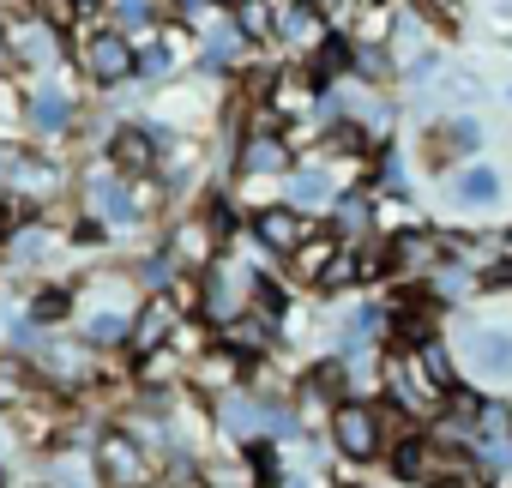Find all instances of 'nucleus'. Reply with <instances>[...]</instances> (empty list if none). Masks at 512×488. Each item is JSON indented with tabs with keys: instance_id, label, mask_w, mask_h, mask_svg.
I'll return each instance as SVG.
<instances>
[{
	"instance_id": "1",
	"label": "nucleus",
	"mask_w": 512,
	"mask_h": 488,
	"mask_svg": "<svg viewBox=\"0 0 512 488\" xmlns=\"http://www.w3.org/2000/svg\"><path fill=\"white\" fill-rule=\"evenodd\" d=\"M79 61H85V73H91L97 85H121V79L139 67V55H133L127 31H97V37H85Z\"/></svg>"
},
{
	"instance_id": "2",
	"label": "nucleus",
	"mask_w": 512,
	"mask_h": 488,
	"mask_svg": "<svg viewBox=\"0 0 512 488\" xmlns=\"http://www.w3.org/2000/svg\"><path fill=\"white\" fill-rule=\"evenodd\" d=\"M386 386H392V398H398L404 410H434V404L446 398V380H440L422 356H398L392 374H386Z\"/></svg>"
},
{
	"instance_id": "3",
	"label": "nucleus",
	"mask_w": 512,
	"mask_h": 488,
	"mask_svg": "<svg viewBox=\"0 0 512 488\" xmlns=\"http://www.w3.org/2000/svg\"><path fill=\"white\" fill-rule=\"evenodd\" d=\"M332 440H338L350 458H374L380 440H386V428H380V416H374L368 404H344V410L332 416Z\"/></svg>"
},
{
	"instance_id": "4",
	"label": "nucleus",
	"mask_w": 512,
	"mask_h": 488,
	"mask_svg": "<svg viewBox=\"0 0 512 488\" xmlns=\"http://www.w3.org/2000/svg\"><path fill=\"white\" fill-rule=\"evenodd\" d=\"M7 49H13L25 67H55L61 31H55V19H19V25H7Z\"/></svg>"
},
{
	"instance_id": "5",
	"label": "nucleus",
	"mask_w": 512,
	"mask_h": 488,
	"mask_svg": "<svg viewBox=\"0 0 512 488\" xmlns=\"http://www.w3.org/2000/svg\"><path fill=\"white\" fill-rule=\"evenodd\" d=\"M97 464H103V482H115V488H145V452H139L127 434H109V440L97 446Z\"/></svg>"
},
{
	"instance_id": "6",
	"label": "nucleus",
	"mask_w": 512,
	"mask_h": 488,
	"mask_svg": "<svg viewBox=\"0 0 512 488\" xmlns=\"http://www.w3.org/2000/svg\"><path fill=\"white\" fill-rule=\"evenodd\" d=\"M253 235H260L272 254H296L302 241H308L302 235V211H290V205H266L260 217H253Z\"/></svg>"
},
{
	"instance_id": "7",
	"label": "nucleus",
	"mask_w": 512,
	"mask_h": 488,
	"mask_svg": "<svg viewBox=\"0 0 512 488\" xmlns=\"http://www.w3.org/2000/svg\"><path fill=\"white\" fill-rule=\"evenodd\" d=\"M278 37H290L296 49H320L326 43V19L314 13V0H290V7H278Z\"/></svg>"
},
{
	"instance_id": "8",
	"label": "nucleus",
	"mask_w": 512,
	"mask_h": 488,
	"mask_svg": "<svg viewBox=\"0 0 512 488\" xmlns=\"http://www.w3.org/2000/svg\"><path fill=\"white\" fill-rule=\"evenodd\" d=\"M109 157H115V169L145 175V169L157 163V139H151V133H139V127H121V133L109 139Z\"/></svg>"
},
{
	"instance_id": "9",
	"label": "nucleus",
	"mask_w": 512,
	"mask_h": 488,
	"mask_svg": "<svg viewBox=\"0 0 512 488\" xmlns=\"http://www.w3.org/2000/svg\"><path fill=\"white\" fill-rule=\"evenodd\" d=\"M169 326H175V308H169L163 296H151V302H145V314L133 320V332H127V344H133L139 356H151V350H157V344L169 338Z\"/></svg>"
},
{
	"instance_id": "10",
	"label": "nucleus",
	"mask_w": 512,
	"mask_h": 488,
	"mask_svg": "<svg viewBox=\"0 0 512 488\" xmlns=\"http://www.w3.org/2000/svg\"><path fill=\"white\" fill-rule=\"evenodd\" d=\"M470 362H476V374L506 380V374H512V338H506V332H476V338H470Z\"/></svg>"
},
{
	"instance_id": "11",
	"label": "nucleus",
	"mask_w": 512,
	"mask_h": 488,
	"mask_svg": "<svg viewBox=\"0 0 512 488\" xmlns=\"http://www.w3.org/2000/svg\"><path fill=\"white\" fill-rule=\"evenodd\" d=\"M284 163H290V145L272 139V133H253V139L241 145V169H247V175H278Z\"/></svg>"
},
{
	"instance_id": "12",
	"label": "nucleus",
	"mask_w": 512,
	"mask_h": 488,
	"mask_svg": "<svg viewBox=\"0 0 512 488\" xmlns=\"http://www.w3.org/2000/svg\"><path fill=\"white\" fill-rule=\"evenodd\" d=\"M235 31H241L247 43L278 37V7H272V0H235Z\"/></svg>"
},
{
	"instance_id": "13",
	"label": "nucleus",
	"mask_w": 512,
	"mask_h": 488,
	"mask_svg": "<svg viewBox=\"0 0 512 488\" xmlns=\"http://www.w3.org/2000/svg\"><path fill=\"white\" fill-rule=\"evenodd\" d=\"M13 187H25V193H55L61 187V169L55 163H43V157H13Z\"/></svg>"
},
{
	"instance_id": "14",
	"label": "nucleus",
	"mask_w": 512,
	"mask_h": 488,
	"mask_svg": "<svg viewBox=\"0 0 512 488\" xmlns=\"http://www.w3.org/2000/svg\"><path fill=\"white\" fill-rule=\"evenodd\" d=\"M223 344H229L235 356H260V350L272 344V332H266L260 320H223Z\"/></svg>"
},
{
	"instance_id": "15",
	"label": "nucleus",
	"mask_w": 512,
	"mask_h": 488,
	"mask_svg": "<svg viewBox=\"0 0 512 488\" xmlns=\"http://www.w3.org/2000/svg\"><path fill=\"white\" fill-rule=\"evenodd\" d=\"M73 121V103L61 97V91H37L31 97V127H43V133H61Z\"/></svg>"
},
{
	"instance_id": "16",
	"label": "nucleus",
	"mask_w": 512,
	"mask_h": 488,
	"mask_svg": "<svg viewBox=\"0 0 512 488\" xmlns=\"http://www.w3.org/2000/svg\"><path fill=\"white\" fill-rule=\"evenodd\" d=\"M494 193H500L494 169H464L458 175V205H494Z\"/></svg>"
},
{
	"instance_id": "17",
	"label": "nucleus",
	"mask_w": 512,
	"mask_h": 488,
	"mask_svg": "<svg viewBox=\"0 0 512 488\" xmlns=\"http://www.w3.org/2000/svg\"><path fill=\"white\" fill-rule=\"evenodd\" d=\"M235 43H247V37H241L235 19H229V25H217V31L205 37V55H199V61H205V67H229V61H235Z\"/></svg>"
},
{
	"instance_id": "18",
	"label": "nucleus",
	"mask_w": 512,
	"mask_h": 488,
	"mask_svg": "<svg viewBox=\"0 0 512 488\" xmlns=\"http://www.w3.org/2000/svg\"><path fill=\"white\" fill-rule=\"evenodd\" d=\"M199 308H205L211 320H235V290H229V278H223V272H211V278H205V302H199Z\"/></svg>"
},
{
	"instance_id": "19",
	"label": "nucleus",
	"mask_w": 512,
	"mask_h": 488,
	"mask_svg": "<svg viewBox=\"0 0 512 488\" xmlns=\"http://www.w3.org/2000/svg\"><path fill=\"white\" fill-rule=\"evenodd\" d=\"M290 193H296V211H302V205H326V199H332V181H326L320 169H302V175L290 181Z\"/></svg>"
},
{
	"instance_id": "20",
	"label": "nucleus",
	"mask_w": 512,
	"mask_h": 488,
	"mask_svg": "<svg viewBox=\"0 0 512 488\" xmlns=\"http://www.w3.org/2000/svg\"><path fill=\"white\" fill-rule=\"evenodd\" d=\"M332 254H338L332 241H314V248H308V241H302V248H296L290 260H296V272H302V278H314V284H320V272L332 266Z\"/></svg>"
},
{
	"instance_id": "21",
	"label": "nucleus",
	"mask_w": 512,
	"mask_h": 488,
	"mask_svg": "<svg viewBox=\"0 0 512 488\" xmlns=\"http://www.w3.org/2000/svg\"><path fill=\"white\" fill-rule=\"evenodd\" d=\"M386 260H398V266H428V260H434V248H428V235H398Z\"/></svg>"
},
{
	"instance_id": "22",
	"label": "nucleus",
	"mask_w": 512,
	"mask_h": 488,
	"mask_svg": "<svg viewBox=\"0 0 512 488\" xmlns=\"http://www.w3.org/2000/svg\"><path fill=\"white\" fill-rule=\"evenodd\" d=\"M362 278V260L356 254H332V266L320 272V290H344V284H356Z\"/></svg>"
},
{
	"instance_id": "23",
	"label": "nucleus",
	"mask_w": 512,
	"mask_h": 488,
	"mask_svg": "<svg viewBox=\"0 0 512 488\" xmlns=\"http://www.w3.org/2000/svg\"><path fill=\"white\" fill-rule=\"evenodd\" d=\"M49 248H55V235H49V229H25V235L13 241V254H19V260H49Z\"/></svg>"
},
{
	"instance_id": "24",
	"label": "nucleus",
	"mask_w": 512,
	"mask_h": 488,
	"mask_svg": "<svg viewBox=\"0 0 512 488\" xmlns=\"http://www.w3.org/2000/svg\"><path fill=\"white\" fill-rule=\"evenodd\" d=\"M139 67H145L151 79H163V73H175V37H169V43H157V49H145V55H139Z\"/></svg>"
},
{
	"instance_id": "25",
	"label": "nucleus",
	"mask_w": 512,
	"mask_h": 488,
	"mask_svg": "<svg viewBox=\"0 0 512 488\" xmlns=\"http://www.w3.org/2000/svg\"><path fill=\"white\" fill-rule=\"evenodd\" d=\"M91 193H97V211H109V217H127V211H133V199H127L115 181H97Z\"/></svg>"
},
{
	"instance_id": "26",
	"label": "nucleus",
	"mask_w": 512,
	"mask_h": 488,
	"mask_svg": "<svg viewBox=\"0 0 512 488\" xmlns=\"http://www.w3.org/2000/svg\"><path fill=\"white\" fill-rule=\"evenodd\" d=\"M368 217H374V211H368V199H356V193L338 205V223H344V235H362V229H368Z\"/></svg>"
},
{
	"instance_id": "27",
	"label": "nucleus",
	"mask_w": 512,
	"mask_h": 488,
	"mask_svg": "<svg viewBox=\"0 0 512 488\" xmlns=\"http://www.w3.org/2000/svg\"><path fill=\"white\" fill-rule=\"evenodd\" d=\"M127 332H133V326H127L121 314H97V320H91V344H121Z\"/></svg>"
},
{
	"instance_id": "28",
	"label": "nucleus",
	"mask_w": 512,
	"mask_h": 488,
	"mask_svg": "<svg viewBox=\"0 0 512 488\" xmlns=\"http://www.w3.org/2000/svg\"><path fill=\"white\" fill-rule=\"evenodd\" d=\"M440 139H446V145H458V151H476V139H482V133H476V121H452Z\"/></svg>"
},
{
	"instance_id": "29",
	"label": "nucleus",
	"mask_w": 512,
	"mask_h": 488,
	"mask_svg": "<svg viewBox=\"0 0 512 488\" xmlns=\"http://www.w3.org/2000/svg\"><path fill=\"white\" fill-rule=\"evenodd\" d=\"M115 19H121V31H133V25L151 19V7H145V0H115Z\"/></svg>"
},
{
	"instance_id": "30",
	"label": "nucleus",
	"mask_w": 512,
	"mask_h": 488,
	"mask_svg": "<svg viewBox=\"0 0 512 488\" xmlns=\"http://www.w3.org/2000/svg\"><path fill=\"white\" fill-rule=\"evenodd\" d=\"M260 290V314H284V290L278 284H253Z\"/></svg>"
},
{
	"instance_id": "31",
	"label": "nucleus",
	"mask_w": 512,
	"mask_h": 488,
	"mask_svg": "<svg viewBox=\"0 0 512 488\" xmlns=\"http://www.w3.org/2000/svg\"><path fill=\"white\" fill-rule=\"evenodd\" d=\"M31 314H37V320H61V314H67V296H37Z\"/></svg>"
},
{
	"instance_id": "32",
	"label": "nucleus",
	"mask_w": 512,
	"mask_h": 488,
	"mask_svg": "<svg viewBox=\"0 0 512 488\" xmlns=\"http://www.w3.org/2000/svg\"><path fill=\"white\" fill-rule=\"evenodd\" d=\"M73 13H97V7H109V0H67Z\"/></svg>"
},
{
	"instance_id": "33",
	"label": "nucleus",
	"mask_w": 512,
	"mask_h": 488,
	"mask_svg": "<svg viewBox=\"0 0 512 488\" xmlns=\"http://www.w3.org/2000/svg\"><path fill=\"white\" fill-rule=\"evenodd\" d=\"M19 7H31V0H0V13H19Z\"/></svg>"
},
{
	"instance_id": "34",
	"label": "nucleus",
	"mask_w": 512,
	"mask_h": 488,
	"mask_svg": "<svg viewBox=\"0 0 512 488\" xmlns=\"http://www.w3.org/2000/svg\"><path fill=\"white\" fill-rule=\"evenodd\" d=\"M338 7H374V0H338Z\"/></svg>"
},
{
	"instance_id": "35",
	"label": "nucleus",
	"mask_w": 512,
	"mask_h": 488,
	"mask_svg": "<svg viewBox=\"0 0 512 488\" xmlns=\"http://www.w3.org/2000/svg\"><path fill=\"white\" fill-rule=\"evenodd\" d=\"M229 488H241V482H229Z\"/></svg>"
},
{
	"instance_id": "36",
	"label": "nucleus",
	"mask_w": 512,
	"mask_h": 488,
	"mask_svg": "<svg viewBox=\"0 0 512 488\" xmlns=\"http://www.w3.org/2000/svg\"><path fill=\"white\" fill-rule=\"evenodd\" d=\"M229 7H235V0H229Z\"/></svg>"
},
{
	"instance_id": "37",
	"label": "nucleus",
	"mask_w": 512,
	"mask_h": 488,
	"mask_svg": "<svg viewBox=\"0 0 512 488\" xmlns=\"http://www.w3.org/2000/svg\"><path fill=\"white\" fill-rule=\"evenodd\" d=\"M344 488H350V482H344Z\"/></svg>"
}]
</instances>
